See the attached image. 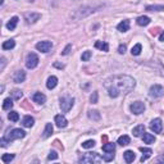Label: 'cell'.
<instances>
[{"mask_svg":"<svg viewBox=\"0 0 164 164\" xmlns=\"http://www.w3.org/2000/svg\"><path fill=\"white\" fill-rule=\"evenodd\" d=\"M135 80L129 76H114L106 80L105 89L110 97H118L121 94H128L134 90Z\"/></svg>","mask_w":164,"mask_h":164,"instance_id":"obj_1","label":"cell"},{"mask_svg":"<svg viewBox=\"0 0 164 164\" xmlns=\"http://www.w3.org/2000/svg\"><path fill=\"white\" fill-rule=\"evenodd\" d=\"M103 158L97 154V152H87L83 157L80 158V163H89V164H94V163H101Z\"/></svg>","mask_w":164,"mask_h":164,"instance_id":"obj_2","label":"cell"},{"mask_svg":"<svg viewBox=\"0 0 164 164\" xmlns=\"http://www.w3.org/2000/svg\"><path fill=\"white\" fill-rule=\"evenodd\" d=\"M73 104H74V99H73V97H71L68 95L60 97V109H62V112H64V113L69 112L71 109H72V106H73Z\"/></svg>","mask_w":164,"mask_h":164,"instance_id":"obj_3","label":"cell"},{"mask_svg":"<svg viewBox=\"0 0 164 164\" xmlns=\"http://www.w3.org/2000/svg\"><path fill=\"white\" fill-rule=\"evenodd\" d=\"M39 57H37V54L35 53H30L27 58H26V67L30 68V69H34L37 67V64H39Z\"/></svg>","mask_w":164,"mask_h":164,"instance_id":"obj_4","label":"cell"},{"mask_svg":"<svg viewBox=\"0 0 164 164\" xmlns=\"http://www.w3.org/2000/svg\"><path fill=\"white\" fill-rule=\"evenodd\" d=\"M25 136H26V132L23 129H21V128H14V129L10 131V132L7 134V138L9 141L16 140V138H23Z\"/></svg>","mask_w":164,"mask_h":164,"instance_id":"obj_5","label":"cell"},{"mask_svg":"<svg viewBox=\"0 0 164 164\" xmlns=\"http://www.w3.org/2000/svg\"><path fill=\"white\" fill-rule=\"evenodd\" d=\"M129 109H131V112H132L134 114L138 115L141 113H144V110H145V104L143 101H135V103L131 104Z\"/></svg>","mask_w":164,"mask_h":164,"instance_id":"obj_6","label":"cell"},{"mask_svg":"<svg viewBox=\"0 0 164 164\" xmlns=\"http://www.w3.org/2000/svg\"><path fill=\"white\" fill-rule=\"evenodd\" d=\"M150 129L154 134H160L162 129H163V122H162V119H159V118L152 119L151 123H150Z\"/></svg>","mask_w":164,"mask_h":164,"instance_id":"obj_7","label":"cell"},{"mask_svg":"<svg viewBox=\"0 0 164 164\" xmlns=\"http://www.w3.org/2000/svg\"><path fill=\"white\" fill-rule=\"evenodd\" d=\"M149 94H150L151 97H160V96H163V94H164V89H163L160 85H154V86L150 87Z\"/></svg>","mask_w":164,"mask_h":164,"instance_id":"obj_8","label":"cell"},{"mask_svg":"<svg viewBox=\"0 0 164 164\" xmlns=\"http://www.w3.org/2000/svg\"><path fill=\"white\" fill-rule=\"evenodd\" d=\"M53 48V44L50 41H40L36 44V49L41 53H48Z\"/></svg>","mask_w":164,"mask_h":164,"instance_id":"obj_9","label":"cell"},{"mask_svg":"<svg viewBox=\"0 0 164 164\" xmlns=\"http://www.w3.org/2000/svg\"><path fill=\"white\" fill-rule=\"evenodd\" d=\"M41 18V14L40 13H34V12H31V13H26L25 14V21H26V23H35L36 21H39Z\"/></svg>","mask_w":164,"mask_h":164,"instance_id":"obj_10","label":"cell"},{"mask_svg":"<svg viewBox=\"0 0 164 164\" xmlns=\"http://www.w3.org/2000/svg\"><path fill=\"white\" fill-rule=\"evenodd\" d=\"M55 123H57V126L59 128H64V127H67L68 121H67V118H65L64 115L58 114V115H55Z\"/></svg>","mask_w":164,"mask_h":164,"instance_id":"obj_11","label":"cell"},{"mask_svg":"<svg viewBox=\"0 0 164 164\" xmlns=\"http://www.w3.org/2000/svg\"><path fill=\"white\" fill-rule=\"evenodd\" d=\"M13 80L16 83H21V82H23L26 80V72L25 71H17L13 76Z\"/></svg>","mask_w":164,"mask_h":164,"instance_id":"obj_12","label":"cell"},{"mask_svg":"<svg viewBox=\"0 0 164 164\" xmlns=\"http://www.w3.org/2000/svg\"><path fill=\"white\" fill-rule=\"evenodd\" d=\"M32 100H34L36 104H44L46 101V96L44 95V94H41V92H35L34 94V96H32Z\"/></svg>","mask_w":164,"mask_h":164,"instance_id":"obj_13","label":"cell"},{"mask_svg":"<svg viewBox=\"0 0 164 164\" xmlns=\"http://www.w3.org/2000/svg\"><path fill=\"white\" fill-rule=\"evenodd\" d=\"M123 158H124V162L126 163H132L135 159H136V155L132 150H127L123 152Z\"/></svg>","mask_w":164,"mask_h":164,"instance_id":"obj_14","label":"cell"},{"mask_svg":"<svg viewBox=\"0 0 164 164\" xmlns=\"http://www.w3.org/2000/svg\"><path fill=\"white\" fill-rule=\"evenodd\" d=\"M140 151L143 152V158H141V162H143V163L145 160H148L151 157V154H152V150L149 149V148H140Z\"/></svg>","mask_w":164,"mask_h":164,"instance_id":"obj_15","label":"cell"},{"mask_svg":"<svg viewBox=\"0 0 164 164\" xmlns=\"http://www.w3.org/2000/svg\"><path fill=\"white\" fill-rule=\"evenodd\" d=\"M34 123H35V119L31 115H26V117H23V119H22V124H23L25 127H27V128H31L32 126H34Z\"/></svg>","mask_w":164,"mask_h":164,"instance_id":"obj_16","label":"cell"},{"mask_svg":"<svg viewBox=\"0 0 164 164\" xmlns=\"http://www.w3.org/2000/svg\"><path fill=\"white\" fill-rule=\"evenodd\" d=\"M57 85H58V78L55 77V76H50V77L48 78V82H46V87L49 90H53V89H55Z\"/></svg>","mask_w":164,"mask_h":164,"instance_id":"obj_17","label":"cell"},{"mask_svg":"<svg viewBox=\"0 0 164 164\" xmlns=\"http://www.w3.org/2000/svg\"><path fill=\"white\" fill-rule=\"evenodd\" d=\"M144 132H145V126H143V124H138L137 127H135L134 128V131H132V134H134V136L135 137H140V136H143L144 135Z\"/></svg>","mask_w":164,"mask_h":164,"instance_id":"obj_18","label":"cell"},{"mask_svg":"<svg viewBox=\"0 0 164 164\" xmlns=\"http://www.w3.org/2000/svg\"><path fill=\"white\" fill-rule=\"evenodd\" d=\"M117 28H118V31H121V32H126V31H128L129 30V21H122L121 23H119L118 26H117Z\"/></svg>","mask_w":164,"mask_h":164,"instance_id":"obj_19","label":"cell"},{"mask_svg":"<svg viewBox=\"0 0 164 164\" xmlns=\"http://www.w3.org/2000/svg\"><path fill=\"white\" fill-rule=\"evenodd\" d=\"M143 140H144L145 144H154L155 143V137H154V135H151V134H145L144 132Z\"/></svg>","mask_w":164,"mask_h":164,"instance_id":"obj_20","label":"cell"},{"mask_svg":"<svg viewBox=\"0 0 164 164\" xmlns=\"http://www.w3.org/2000/svg\"><path fill=\"white\" fill-rule=\"evenodd\" d=\"M136 22H137V25H138V26H148V25L150 23V18L146 17V16H141V17L137 18Z\"/></svg>","mask_w":164,"mask_h":164,"instance_id":"obj_21","label":"cell"},{"mask_svg":"<svg viewBox=\"0 0 164 164\" xmlns=\"http://www.w3.org/2000/svg\"><path fill=\"white\" fill-rule=\"evenodd\" d=\"M18 21H19V19H18V17H13V18H10V21L7 23V28H8V30H10V31L14 30V28L17 27Z\"/></svg>","mask_w":164,"mask_h":164,"instance_id":"obj_22","label":"cell"},{"mask_svg":"<svg viewBox=\"0 0 164 164\" xmlns=\"http://www.w3.org/2000/svg\"><path fill=\"white\" fill-rule=\"evenodd\" d=\"M51 134H53V124H51V123H46L45 129H44V135H42V137H44V138H48V137L51 136Z\"/></svg>","mask_w":164,"mask_h":164,"instance_id":"obj_23","label":"cell"},{"mask_svg":"<svg viewBox=\"0 0 164 164\" xmlns=\"http://www.w3.org/2000/svg\"><path fill=\"white\" fill-rule=\"evenodd\" d=\"M16 46V41L14 40H8V41H4L3 42V50H10V49H13Z\"/></svg>","mask_w":164,"mask_h":164,"instance_id":"obj_24","label":"cell"},{"mask_svg":"<svg viewBox=\"0 0 164 164\" xmlns=\"http://www.w3.org/2000/svg\"><path fill=\"white\" fill-rule=\"evenodd\" d=\"M95 48L101 50V51H108L109 50V45L106 42H103V41H96L95 42Z\"/></svg>","mask_w":164,"mask_h":164,"instance_id":"obj_25","label":"cell"},{"mask_svg":"<svg viewBox=\"0 0 164 164\" xmlns=\"http://www.w3.org/2000/svg\"><path fill=\"white\" fill-rule=\"evenodd\" d=\"M13 108V99H10V97H8V99H5L3 101V109L4 110H9V109Z\"/></svg>","mask_w":164,"mask_h":164,"instance_id":"obj_26","label":"cell"},{"mask_svg":"<svg viewBox=\"0 0 164 164\" xmlns=\"http://www.w3.org/2000/svg\"><path fill=\"white\" fill-rule=\"evenodd\" d=\"M129 137L128 136H126V135H123V136H119V138H118V144L121 145V146H126V145H128L129 144Z\"/></svg>","mask_w":164,"mask_h":164,"instance_id":"obj_27","label":"cell"},{"mask_svg":"<svg viewBox=\"0 0 164 164\" xmlns=\"http://www.w3.org/2000/svg\"><path fill=\"white\" fill-rule=\"evenodd\" d=\"M103 150L105 152H114L115 150V145L113 143H108V144H104L103 145Z\"/></svg>","mask_w":164,"mask_h":164,"instance_id":"obj_28","label":"cell"},{"mask_svg":"<svg viewBox=\"0 0 164 164\" xmlns=\"http://www.w3.org/2000/svg\"><path fill=\"white\" fill-rule=\"evenodd\" d=\"M146 10H149V12H160V10H164V5H148Z\"/></svg>","mask_w":164,"mask_h":164,"instance_id":"obj_29","label":"cell"},{"mask_svg":"<svg viewBox=\"0 0 164 164\" xmlns=\"http://www.w3.org/2000/svg\"><path fill=\"white\" fill-rule=\"evenodd\" d=\"M100 117L101 115H100V113L97 112V110H90L89 112V118L92 119V121H99Z\"/></svg>","mask_w":164,"mask_h":164,"instance_id":"obj_30","label":"cell"},{"mask_svg":"<svg viewBox=\"0 0 164 164\" xmlns=\"http://www.w3.org/2000/svg\"><path fill=\"white\" fill-rule=\"evenodd\" d=\"M141 50H143V46H141V44H136V45L132 48L131 53H132V55H140Z\"/></svg>","mask_w":164,"mask_h":164,"instance_id":"obj_31","label":"cell"},{"mask_svg":"<svg viewBox=\"0 0 164 164\" xmlns=\"http://www.w3.org/2000/svg\"><path fill=\"white\" fill-rule=\"evenodd\" d=\"M8 118H9V121H12V122H18V119H19V114L17 112H10L8 114Z\"/></svg>","mask_w":164,"mask_h":164,"instance_id":"obj_32","label":"cell"},{"mask_svg":"<svg viewBox=\"0 0 164 164\" xmlns=\"http://www.w3.org/2000/svg\"><path fill=\"white\" fill-rule=\"evenodd\" d=\"M95 146V141L94 140H87L85 143H82V148L83 149H90V148H94Z\"/></svg>","mask_w":164,"mask_h":164,"instance_id":"obj_33","label":"cell"},{"mask_svg":"<svg viewBox=\"0 0 164 164\" xmlns=\"http://www.w3.org/2000/svg\"><path fill=\"white\" fill-rule=\"evenodd\" d=\"M13 159H14V154H3V157H2V160L4 163H10Z\"/></svg>","mask_w":164,"mask_h":164,"instance_id":"obj_34","label":"cell"},{"mask_svg":"<svg viewBox=\"0 0 164 164\" xmlns=\"http://www.w3.org/2000/svg\"><path fill=\"white\" fill-rule=\"evenodd\" d=\"M22 95H23V94H22L21 90H13L12 91V97H13L14 100H19L21 97H22Z\"/></svg>","mask_w":164,"mask_h":164,"instance_id":"obj_35","label":"cell"},{"mask_svg":"<svg viewBox=\"0 0 164 164\" xmlns=\"http://www.w3.org/2000/svg\"><path fill=\"white\" fill-rule=\"evenodd\" d=\"M103 159H104L105 162H110V160L114 159V154H113V152H106V154L103 157Z\"/></svg>","mask_w":164,"mask_h":164,"instance_id":"obj_36","label":"cell"},{"mask_svg":"<svg viewBox=\"0 0 164 164\" xmlns=\"http://www.w3.org/2000/svg\"><path fill=\"white\" fill-rule=\"evenodd\" d=\"M81 58H82L83 62H87V60H89V59L91 58V51H85V53L82 54V57H81Z\"/></svg>","mask_w":164,"mask_h":164,"instance_id":"obj_37","label":"cell"},{"mask_svg":"<svg viewBox=\"0 0 164 164\" xmlns=\"http://www.w3.org/2000/svg\"><path fill=\"white\" fill-rule=\"evenodd\" d=\"M90 101H91L92 104H96V103H97V92H96V91L91 94V96H90Z\"/></svg>","mask_w":164,"mask_h":164,"instance_id":"obj_38","label":"cell"},{"mask_svg":"<svg viewBox=\"0 0 164 164\" xmlns=\"http://www.w3.org/2000/svg\"><path fill=\"white\" fill-rule=\"evenodd\" d=\"M48 159L49 160H55V159H58V154L55 151H50V154L48 155Z\"/></svg>","mask_w":164,"mask_h":164,"instance_id":"obj_39","label":"cell"},{"mask_svg":"<svg viewBox=\"0 0 164 164\" xmlns=\"http://www.w3.org/2000/svg\"><path fill=\"white\" fill-rule=\"evenodd\" d=\"M71 49H72V45L69 44V45H67V48H65V49L62 51V54H63V55H68L69 51H71Z\"/></svg>","mask_w":164,"mask_h":164,"instance_id":"obj_40","label":"cell"},{"mask_svg":"<svg viewBox=\"0 0 164 164\" xmlns=\"http://www.w3.org/2000/svg\"><path fill=\"white\" fill-rule=\"evenodd\" d=\"M8 141H9V140H8L7 137H3L2 140H0V146H2V148H5V146L8 145Z\"/></svg>","mask_w":164,"mask_h":164,"instance_id":"obj_41","label":"cell"},{"mask_svg":"<svg viewBox=\"0 0 164 164\" xmlns=\"http://www.w3.org/2000/svg\"><path fill=\"white\" fill-rule=\"evenodd\" d=\"M126 45H123V44H122V45H119V48H118V53L119 54H124L126 53Z\"/></svg>","mask_w":164,"mask_h":164,"instance_id":"obj_42","label":"cell"},{"mask_svg":"<svg viewBox=\"0 0 164 164\" xmlns=\"http://www.w3.org/2000/svg\"><path fill=\"white\" fill-rule=\"evenodd\" d=\"M159 40H160V41H164V31H163L162 34H160V36H159Z\"/></svg>","mask_w":164,"mask_h":164,"instance_id":"obj_43","label":"cell"},{"mask_svg":"<svg viewBox=\"0 0 164 164\" xmlns=\"http://www.w3.org/2000/svg\"><path fill=\"white\" fill-rule=\"evenodd\" d=\"M4 3V0H0V4H3Z\"/></svg>","mask_w":164,"mask_h":164,"instance_id":"obj_44","label":"cell"}]
</instances>
